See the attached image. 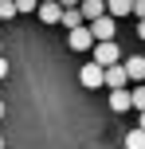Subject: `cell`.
<instances>
[{
	"mask_svg": "<svg viewBox=\"0 0 145 149\" xmlns=\"http://www.w3.org/2000/svg\"><path fill=\"white\" fill-rule=\"evenodd\" d=\"M78 12H83V24H94V20H102V16H106V4H102V0H83V4H78Z\"/></svg>",
	"mask_w": 145,
	"mask_h": 149,
	"instance_id": "obj_5",
	"label": "cell"
},
{
	"mask_svg": "<svg viewBox=\"0 0 145 149\" xmlns=\"http://www.w3.org/2000/svg\"><path fill=\"white\" fill-rule=\"evenodd\" d=\"M110 110H114V114H130V110H133L130 86H126V90H110Z\"/></svg>",
	"mask_w": 145,
	"mask_h": 149,
	"instance_id": "obj_8",
	"label": "cell"
},
{
	"mask_svg": "<svg viewBox=\"0 0 145 149\" xmlns=\"http://www.w3.org/2000/svg\"><path fill=\"white\" fill-rule=\"evenodd\" d=\"M0 149H4V137H0Z\"/></svg>",
	"mask_w": 145,
	"mask_h": 149,
	"instance_id": "obj_20",
	"label": "cell"
},
{
	"mask_svg": "<svg viewBox=\"0 0 145 149\" xmlns=\"http://www.w3.org/2000/svg\"><path fill=\"white\" fill-rule=\"evenodd\" d=\"M59 24L67 31H75V28H86L83 24V12H78V4H63V16H59Z\"/></svg>",
	"mask_w": 145,
	"mask_h": 149,
	"instance_id": "obj_6",
	"label": "cell"
},
{
	"mask_svg": "<svg viewBox=\"0 0 145 149\" xmlns=\"http://www.w3.org/2000/svg\"><path fill=\"white\" fill-rule=\"evenodd\" d=\"M126 149H145V134H141L137 126H133L130 134H126Z\"/></svg>",
	"mask_w": 145,
	"mask_h": 149,
	"instance_id": "obj_13",
	"label": "cell"
},
{
	"mask_svg": "<svg viewBox=\"0 0 145 149\" xmlns=\"http://www.w3.org/2000/svg\"><path fill=\"white\" fill-rule=\"evenodd\" d=\"M133 16H137V24L145 20V0H137V4H133Z\"/></svg>",
	"mask_w": 145,
	"mask_h": 149,
	"instance_id": "obj_15",
	"label": "cell"
},
{
	"mask_svg": "<svg viewBox=\"0 0 145 149\" xmlns=\"http://www.w3.org/2000/svg\"><path fill=\"white\" fill-rule=\"evenodd\" d=\"M102 86H110V90H126V86H130L122 63H118V67H110V71H102Z\"/></svg>",
	"mask_w": 145,
	"mask_h": 149,
	"instance_id": "obj_4",
	"label": "cell"
},
{
	"mask_svg": "<svg viewBox=\"0 0 145 149\" xmlns=\"http://www.w3.org/2000/svg\"><path fill=\"white\" fill-rule=\"evenodd\" d=\"M122 71H126V79H130V86H141V82H145V59H141V55L122 59Z\"/></svg>",
	"mask_w": 145,
	"mask_h": 149,
	"instance_id": "obj_3",
	"label": "cell"
},
{
	"mask_svg": "<svg viewBox=\"0 0 145 149\" xmlns=\"http://www.w3.org/2000/svg\"><path fill=\"white\" fill-rule=\"evenodd\" d=\"M78 82H83V86H90V90H98V86H102V67L86 63V67L78 71Z\"/></svg>",
	"mask_w": 145,
	"mask_h": 149,
	"instance_id": "obj_9",
	"label": "cell"
},
{
	"mask_svg": "<svg viewBox=\"0 0 145 149\" xmlns=\"http://www.w3.org/2000/svg\"><path fill=\"white\" fill-rule=\"evenodd\" d=\"M0 118H4V102H0Z\"/></svg>",
	"mask_w": 145,
	"mask_h": 149,
	"instance_id": "obj_19",
	"label": "cell"
},
{
	"mask_svg": "<svg viewBox=\"0 0 145 149\" xmlns=\"http://www.w3.org/2000/svg\"><path fill=\"white\" fill-rule=\"evenodd\" d=\"M130 12H133L130 0H110V4H106V16H110V20H118V16H130Z\"/></svg>",
	"mask_w": 145,
	"mask_h": 149,
	"instance_id": "obj_10",
	"label": "cell"
},
{
	"mask_svg": "<svg viewBox=\"0 0 145 149\" xmlns=\"http://www.w3.org/2000/svg\"><path fill=\"white\" fill-rule=\"evenodd\" d=\"M4 79H8V59L0 55V82H4Z\"/></svg>",
	"mask_w": 145,
	"mask_h": 149,
	"instance_id": "obj_16",
	"label": "cell"
},
{
	"mask_svg": "<svg viewBox=\"0 0 145 149\" xmlns=\"http://www.w3.org/2000/svg\"><path fill=\"white\" fill-rule=\"evenodd\" d=\"M141 59H145V51H141Z\"/></svg>",
	"mask_w": 145,
	"mask_h": 149,
	"instance_id": "obj_21",
	"label": "cell"
},
{
	"mask_svg": "<svg viewBox=\"0 0 145 149\" xmlns=\"http://www.w3.org/2000/svg\"><path fill=\"white\" fill-rule=\"evenodd\" d=\"M67 36H71V51H94V39H90L86 28H75V31H67Z\"/></svg>",
	"mask_w": 145,
	"mask_h": 149,
	"instance_id": "obj_7",
	"label": "cell"
},
{
	"mask_svg": "<svg viewBox=\"0 0 145 149\" xmlns=\"http://www.w3.org/2000/svg\"><path fill=\"white\" fill-rule=\"evenodd\" d=\"M59 16H63V4H39V20L43 24H59Z\"/></svg>",
	"mask_w": 145,
	"mask_h": 149,
	"instance_id": "obj_11",
	"label": "cell"
},
{
	"mask_svg": "<svg viewBox=\"0 0 145 149\" xmlns=\"http://www.w3.org/2000/svg\"><path fill=\"white\" fill-rule=\"evenodd\" d=\"M137 130H141V134H145V114H137Z\"/></svg>",
	"mask_w": 145,
	"mask_h": 149,
	"instance_id": "obj_17",
	"label": "cell"
},
{
	"mask_svg": "<svg viewBox=\"0 0 145 149\" xmlns=\"http://www.w3.org/2000/svg\"><path fill=\"white\" fill-rule=\"evenodd\" d=\"M130 102H133L137 114H145V82H141V86H130Z\"/></svg>",
	"mask_w": 145,
	"mask_h": 149,
	"instance_id": "obj_12",
	"label": "cell"
},
{
	"mask_svg": "<svg viewBox=\"0 0 145 149\" xmlns=\"http://www.w3.org/2000/svg\"><path fill=\"white\" fill-rule=\"evenodd\" d=\"M137 36H141V39H145V20H141V24H137Z\"/></svg>",
	"mask_w": 145,
	"mask_h": 149,
	"instance_id": "obj_18",
	"label": "cell"
},
{
	"mask_svg": "<svg viewBox=\"0 0 145 149\" xmlns=\"http://www.w3.org/2000/svg\"><path fill=\"white\" fill-rule=\"evenodd\" d=\"M90 63H94V67H102V71L118 67V63H122V47H118V43H94Z\"/></svg>",
	"mask_w": 145,
	"mask_h": 149,
	"instance_id": "obj_1",
	"label": "cell"
},
{
	"mask_svg": "<svg viewBox=\"0 0 145 149\" xmlns=\"http://www.w3.org/2000/svg\"><path fill=\"white\" fill-rule=\"evenodd\" d=\"M12 16H16V4L12 0H0V20H12Z\"/></svg>",
	"mask_w": 145,
	"mask_h": 149,
	"instance_id": "obj_14",
	"label": "cell"
},
{
	"mask_svg": "<svg viewBox=\"0 0 145 149\" xmlns=\"http://www.w3.org/2000/svg\"><path fill=\"white\" fill-rule=\"evenodd\" d=\"M86 31H90V39H94V43H114V31H118V24L110 20V16H102V20L86 24Z\"/></svg>",
	"mask_w": 145,
	"mask_h": 149,
	"instance_id": "obj_2",
	"label": "cell"
}]
</instances>
